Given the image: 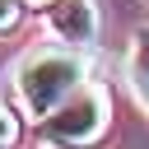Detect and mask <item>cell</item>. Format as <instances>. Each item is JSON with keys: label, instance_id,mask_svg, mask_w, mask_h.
Instances as JSON below:
<instances>
[{"label": "cell", "instance_id": "5b68a950", "mask_svg": "<svg viewBox=\"0 0 149 149\" xmlns=\"http://www.w3.org/2000/svg\"><path fill=\"white\" fill-rule=\"evenodd\" d=\"M14 144H19V121L9 107H0V149H14Z\"/></svg>", "mask_w": 149, "mask_h": 149}, {"label": "cell", "instance_id": "52a82bcc", "mask_svg": "<svg viewBox=\"0 0 149 149\" xmlns=\"http://www.w3.org/2000/svg\"><path fill=\"white\" fill-rule=\"evenodd\" d=\"M23 5H28V9H51L56 0H23Z\"/></svg>", "mask_w": 149, "mask_h": 149}, {"label": "cell", "instance_id": "6da1fadb", "mask_svg": "<svg viewBox=\"0 0 149 149\" xmlns=\"http://www.w3.org/2000/svg\"><path fill=\"white\" fill-rule=\"evenodd\" d=\"M79 79H84V56L74 47H42L19 65V98L42 121L79 88Z\"/></svg>", "mask_w": 149, "mask_h": 149}, {"label": "cell", "instance_id": "7a4b0ae2", "mask_svg": "<svg viewBox=\"0 0 149 149\" xmlns=\"http://www.w3.org/2000/svg\"><path fill=\"white\" fill-rule=\"evenodd\" d=\"M107 116H112L107 88L102 84H79L51 116H42V135L56 149H93L107 130Z\"/></svg>", "mask_w": 149, "mask_h": 149}, {"label": "cell", "instance_id": "3957f363", "mask_svg": "<svg viewBox=\"0 0 149 149\" xmlns=\"http://www.w3.org/2000/svg\"><path fill=\"white\" fill-rule=\"evenodd\" d=\"M47 23L51 33L65 42V47H88L98 42V5L93 0H56L47 9Z\"/></svg>", "mask_w": 149, "mask_h": 149}, {"label": "cell", "instance_id": "8992f818", "mask_svg": "<svg viewBox=\"0 0 149 149\" xmlns=\"http://www.w3.org/2000/svg\"><path fill=\"white\" fill-rule=\"evenodd\" d=\"M19 23V0H0V33H9Z\"/></svg>", "mask_w": 149, "mask_h": 149}, {"label": "cell", "instance_id": "277c9868", "mask_svg": "<svg viewBox=\"0 0 149 149\" xmlns=\"http://www.w3.org/2000/svg\"><path fill=\"white\" fill-rule=\"evenodd\" d=\"M135 79H140V88L149 93V28L135 37Z\"/></svg>", "mask_w": 149, "mask_h": 149}]
</instances>
